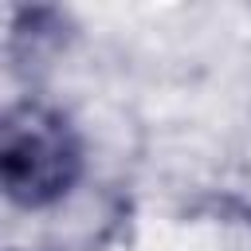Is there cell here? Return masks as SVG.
Segmentation results:
<instances>
[{"instance_id": "1", "label": "cell", "mask_w": 251, "mask_h": 251, "mask_svg": "<svg viewBox=\"0 0 251 251\" xmlns=\"http://www.w3.org/2000/svg\"><path fill=\"white\" fill-rule=\"evenodd\" d=\"M78 141L71 126L35 102L12 106L0 129V176L16 204L39 208L59 200L78 176Z\"/></svg>"}]
</instances>
